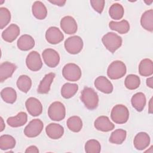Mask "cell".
Instances as JSON below:
<instances>
[{
    "label": "cell",
    "mask_w": 153,
    "mask_h": 153,
    "mask_svg": "<svg viewBox=\"0 0 153 153\" xmlns=\"http://www.w3.org/2000/svg\"><path fill=\"white\" fill-rule=\"evenodd\" d=\"M26 64L29 69L32 71H38L42 67V62L40 54L36 51L29 53L26 59Z\"/></svg>",
    "instance_id": "cell-10"
},
{
    "label": "cell",
    "mask_w": 153,
    "mask_h": 153,
    "mask_svg": "<svg viewBox=\"0 0 153 153\" xmlns=\"http://www.w3.org/2000/svg\"><path fill=\"white\" fill-rule=\"evenodd\" d=\"M78 90V85L75 83L66 82L61 88V94L65 99H70L73 97Z\"/></svg>",
    "instance_id": "cell-28"
},
{
    "label": "cell",
    "mask_w": 153,
    "mask_h": 153,
    "mask_svg": "<svg viewBox=\"0 0 153 153\" xmlns=\"http://www.w3.org/2000/svg\"><path fill=\"white\" fill-rule=\"evenodd\" d=\"M83 45L82 38L77 35L68 38L64 43L65 50L71 54H76L80 53L83 48Z\"/></svg>",
    "instance_id": "cell-7"
},
{
    "label": "cell",
    "mask_w": 153,
    "mask_h": 153,
    "mask_svg": "<svg viewBox=\"0 0 153 153\" xmlns=\"http://www.w3.org/2000/svg\"><path fill=\"white\" fill-rule=\"evenodd\" d=\"M17 45L20 50L28 51L35 46V40L30 35L25 34L18 39Z\"/></svg>",
    "instance_id": "cell-22"
},
{
    "label": "cell",
    "mask_w": 153,
    "mask_h": 153,
    "mask_svg": "<svg viewBox=\"0 0 153 153\" xmlns=\"http://www.w3.org/2000/svg\"><path fill=\"white\" fill-rule=\"evenodd\" d=\"M140 84V78L134 74L128 75L124 80V85L128 90H135L137 88Z\"/></svg>",
    "instance_id": "cell-35"
},
{
    "label": "cell",
    "mask_w": 153,
    "mask_h": 153,
    "mask_svg": "<svg viewBox=\"0 0 153 153\" xmlns=\"http://www.w3.org/2000/svg\"><path fill=\"white\" fill-rule=\"evenodd\" d=\"M127 136V131L123 129L118 128L115 130L111 134L109 142L114 144L121 145L125 140Z\"/></svg>",
    "instance_id": "cell-31"
},
{
    "label": "cell",
    "mask_w": 153,
    "mask_h": 153,
    "mask_svg": "<svg viewBox=\"0 0 153 153\" xmlns=\"http://www.w3.org/2000/svg\"><path fill=\"white\" fill-rule=\"evenodd\" d=\"M94 126L97 130L108 132L115 128V125L110 121L107 116L102 115L97 117L94 123Z\"/></svg>",
    "instance_id": "cell-14"
},
{
    "label": "cell",
    "mask_w": 153,
    "mask_h": 153,
    "mask_svg": "<svg viewBox=\"0 0 153 153\" xmlns=\"http://www.w3.org/2000/svg\"><path fill=\"white\" fill-rule=\"evenodd\" d=\"M1 96L6 103L13 104L17 99V93L12 87H5L1 91Z\"/></svg>",
    "instance_id": "cell-29"
},
{
    "label": "cell",
    "mask_w": 153,
    "mask_h": 153,
    "mask_svg": "<svg viewBox=\"0 0 153 153\" xmlns=\"http://www.w3.org/2000/svg\"><path fill=\"white\" fill-rule=\"evenodd\" d=\"M109 27L112 30L118 32L120 34L127 33L130 30V24L126 20H123L120 22L111 21L109 23Z\"/></svg>",
    "instance_id": "cell-27"
},
{
    "label": "cell",
    "mask_w": 153,
    "mask_h": 153,
    "mask_svg": "<svg viewBox=\"0 0 153 153\" xmlns=\"http://www.w3.org/2000/svg\"><path fill=\"white\" fill-rule=\"evenodd\" d=\"M16 139L9 134H4L0 137V149L1 150L11 149L16 146Z\"/></svg>",
    "instance_id": "cell-33"
},
{
    "label": "cell",
    "mask_w": 153,
    "mask_h": 153,
    "mask_svg": "<svg viewBox=\"0 0 153 153\" xmlns=\"http://www.w3.org/2000/svg\"><path fill=\"white\" fill-rule=\"evenodd\" d=\"M152 2H153V1H152V0L150 1L149 2H148V1H145V3H146L147 5H150V4H151Z\"/></svg>",
    "instance_id": "cell-44"
},
{
    "label": "cell",
    "mask_w": 153,
    "mask_h": 153,
    "mask_svg": "<svg viewBox=\"0 0 153 153\" xmlns=\"http://www.w3.org/2000/svg\"><path fill=\"white\" fill-rule=\"evenodd\" d=\"M127 72L126 66L122 61L115 60L108 66L107 75L111 79H118L123 77Z\"/></svg>",
    "instance_id": "cell-3"
},
{
    "label": "cell",
    "mask_w": 153,
    "mask_h": 153,
    "mask_svg": "<svg viewBox=\"0 0 153 153\" xmlns=\"http://www.w3.org/2000/svg\"><path fill=\"white\" fill-rule=\"evenodd\" d=\"M146 85L148 87H150L151 88H153V81H152V76L146 79Z\"/></svg>",
    "instance_id": "cell-41"
},
{
    "label": "cell",
    "mask_w": 153,
    "mask_h": 153,
    "mask_svg": "<svg viewBox=\"0 0 153 153\" xmlns=\"http://www.w3.org/2000/svg\"><path fill=\"white\" fill-rule=\"evenodd\" d=\"M16 68V65L13 63L9 62L2 63L0 65V81L3 82L7 79L11 77Z\"/></svg>",
    "instance_id": "cell-18"
},
{
    "label": "cell",
    "mask_w": 153,
    "mask_h": 153,
    "mask_svg": "<svg viewBox=\"0 0 153 153\" xmlns=\"http://www.w3.org/2000/svg\"><path fill=\"white\" fill-rule=\"evenodd\" d=\"M48 115L50 118L55 121L63 120L66 116V109L64 105L60 102H54L48 109Z\"/></svg>",
    "instance_id": "cell-5"
},
{
    "label": "cell",
    "mask_w": 153,
    "mask_h": 153,
    "mask_svg": "<svg viewBox=\"0 0 153 153\" xmlns=\"http://www.w3.org/2000/svg\"><path fill=\"white\" fill-rule=\"evenodd\" d=\"M17 88L23 93H27L32 87V80L27 75H20L16 82Z\"/></svg>",
    "instance_id": "cell-32"
},
{
    "label": "cell",
    "mask_w": 153,
    "mask_h": 153,
    "mask_svg": "<svg viewBox=\"0 0 153 153\" xmlns=\"http://www.w3.org/2000/svg\"><path fill=\"white\" fill-rule=\"evenodd\" d=\"M1 119V131H2L4 129V128L5 127V123H4V120H3V118L2 117L0 118Z\"/></svg>",
    "instance_id": "cell-43"
},
{
    "label": "cell",
    "mask_w": 153,
    "mask_h": 153,
    "mask_svg": "<svg viewBox=\"0 0 153 153\" xmlns=\"http://www.w3.org/2000/svg\"><path fill=\"white\" fill-rule=\"evenodd\" d=\"M60 25L63 32L68 35L75 33L78 29L76 20L74 17L69 16L63 17L60 20Z\"/></svg>",
    "instance_id": "cell-12"
},
{
    "label": "cell",
    "mask_w": 153,
    "mask_h": 153,
    "mask_svg": "<svg viewBox=\"0 0 153 153\" xmlns=\"http://www.w3.org/2000/svg\"><path fill=\"white\" fill-rule=\"evenodd\" d=\"M139 73L143 76H149L153 74V63L149 59L142 60L139 65Z\"/></svg>",
    "instance_id": "cell-26"
},
{
    "label": "cell",
    "mask_w": 153,
    "mask_h": 153,
    "mask_svg": "<svg viewBox=\"0 0 153 153\" xmlns=\"http://www.w3.org/2000/svg\"><path fill=\"white\" fill-rule=\"evenodd\" d=\"M111 120L117 124H124L129 118V111L128 108L123 105H115L111 112Z\"/></svg>",
    "instance_id": "cell-4"
},
{
    "label": "cell",
    "mask_w": 153,
    "mask_h": 153,
    "mask_svg": "<svg viewBox=\"0 0 153 153\" xmlns=\"http://www.w3.org/2000/svg\"><path fill=\"white\" fill-rule=\"evenodd\" d=\"M149 108H148V112L149 114H152L153 112V108H152V97L151 98L149 102Z\"/></svg>",
    "instance_id": "cell-42"
},
{
    "label": "cell",
    "mask_w": 153,
    "mask_h": 153,
    "mask_svg": "<svg viewBox=\"0 0 153 153\" xmlns=\"http://www.w3.org/2000/svg\"><path fill=\"white\" fill-rule=\"evenodd\" d=\"M84 148L87 153H99L101 151V145L98 140L90 139L86 142Z\"/></svg>",
    "instance_id": "cell-36"
},
{
    "label": "cell",
    "mask_w": 153,
    "mask_h": 153,
    "mask_svg": "<svg viewBox=\"0 0 153 153\" xmlns=\"http://www.w3.org/2000/svg\"><path fill=\"white\" fill-rule=\"evenodd\" d=\"M44 124L39 119H33L30 121L24 129V134L27 137H35L42 131Z\"/></svg>",
    "instance_id": "cell-8"
},
{
    "label": "cell",
    "mask_w": 153,
    "mask_h": 153,
    "mask_svg": "<svg viewBox=\"0 0 153 153\" xmlns=\"http://www.w3.org/2000/svg\"><path fill=\"white\" fill-rule=\"evenodd\" d=\"M11 13L5 7L0 8V29H4L11 21Z\"/></svg>",
    "instance_id": "cell-37"
},
{
    "label": "cell",
    "mask_w": 153,
    "mask_h": 153,
    "mask_svg": "<svg viewBox=\"0 0 153 153\" xmlns=\"http://www.w3.org/2000/svg\"><path fill=\"white\" fill-rule=\"evenodd\" d=\"M20 27L16 24H11L2 32V38L7 42H13L19 35Z\"/></svg>",
    "instance_id": "cell-16"
},
{
    "label": "cell",
    "mask_w": 153,
    "mask_h": 153,
    "mask_svg": "<svg viewBox=\"0 0 153 153\" xmlns=\"http://www.w3.org/2000/svg\"><path fill=\"white\" fill-rule=\"evenodd\" d=\"M47 135L52 139H59L64 134L63 127L57 123H50L45 128Z\"/></svg>",
    "instance_id": "cell-19"
},
{
    "label": "cell",
    "mask_w": 153,
    "mask_h": 153,
    "mask_svg": "<svg viewBox=\"0 0 153 153\" xmlns=\"http://www.w3.org/2000/svg\"><path fill=\"white\" fill-rule=\"evenodd\" d=\"M32 12L33 16L38 20H43L47 16V10L45 5L41 1L34 2L32 6Z\"/></svg>",
    "instance_id": "cell-23"
},
{
    "label": "cell",
    "mask_w": 153,
    "mask_h": 153,
    "mask_svg": "<svg viewBox=\"0 0 153 153\" xmlns=\"http://www.w3.org/2000/svg\"><path fill=\"white\" fill-rule=\"evenodd\" d=\"M102 41L105 48L112 53L121 47L123 42L121 37L114 32H108L104 35Z\"/></svg>",
    "instance_id": "cell-2"
},
{
    "label": "cell",
    "mask_w": 153,
    "mask_h": 153,
    "mask_svg": "<svg viewBox=\"0 0 153 153\" xmlns=\"http://www.w3.org/2000/svg\"><path fill=\"white\" fill-rule=\"evenodd\" d=\"M95 87L101 92L110 94L113 91V85L111 82L104 76H98L94 82Z\"/></svg>",
    "instance_id": "cell-15"
},
{
    "label": "cell",
    "mask_w": 153,
    "mask_h": 153,
    "mask_svg": "<svg viewBox=\"0 0 153 153\" xmlns=\"http://www.w3.org/2000/svg\"><path fill=\"white\" fill-rule=\"evenodd\" d=\"M55 74L53 72L46 74L42 79L40 81V83L38 87L37 92L39 94H47L50 90L51 84H52L54 78Z\"/></svg>",
    "instance_id": "cell-20"
},
{
    "label": "cell",
    "mask_w": 153,
    "mask_h": 153,
    "mask_svg": "<svg viewBox=\"0 0 153 153\" xmlns=\"http://www.w3.org/2000/svg\"><path fill=\"white\" fill-rule=\"evenodd\" d=\"M49 2L53 4L56 5H57L59 7H62L65 4L66 1H63V0H53V1H49Z\"/></svg>",
    "instance_id": "cell-40"
},
{
    "label": "cell",
    "mask_w": 153,
    "mask_h": 153,
    "mask_svg": "<svg viewBox=\"0 0 153 153\" xmlns=\"http://www.w3.org/2000/svg\"><path fill=\"white\" fill-rule=\"evenodd\" d=\"M150 141V137L148 133L145 132H139L134 138V146L137 150H143L149 145Z\"/></svg>",
    "instance_id": "cell-17"
},
{
    "label": "cell",
    "mask_w": 153,
    "mask_h": 153,
    "mask_svg": "<svg viewBox=\"0 0 153 153\" xmlns=\"http://www.w3.org/2000/svg\"><path fill=\"white\" fill-rule=\"evenodd\" d=\"M62 75L69 81H76L81 78L82 72L80 68L76 64L69 63L63 68Z\"/></svg>",
    "instance_id": "cell-6"
},
{
    "label": "cell",
    "mask_w": 153,
    "mask_h": 153,
    "mask_svg": "<svg viewBox=\"0 0 153 153\" xmlns=\"http://www.w3.org/2000/svg\"><path fill=\"white\" fill-rule=\"evenodd\" d=\"M68 128L73 132H79L82 127V121L78 116H72L66 121Z\"/></svg>",
    "instance_id": "cell-30"
},
{
    "label": "cell",
    "mask_w": 153,
    "mask_h": 153,
    "mask_svg": "<svg viewBox=\"0 0 153 153\" xmlns=\"http://www.w3.org/2000/svg\"><path fill=\"white\" fill-rule=\"evenodd\" d=\"M80 99L88 109L93 110L98 106L99 96L92 88L85 87L81 91Z\"/></svg>",
    "instance_id": "cell-1"
},
{
    "label": "cell",
    "mask_w": 153,
    "mask_h": 153,
    "mask_svg": "<svg viewBox=\"0 0 153 153\" xmlns=\"http://www.w3.org/2000/svg\"><path fill=\"white\" fill-rule=\"evenodd\" d=\"M146 102L145 95L142 92L134 94L131 99V103L133 107L138 112H141L143 110L146 105Z\"/></svg>",
    "instance_id": "cell-25"
},
{
    "label": "cell",
    "mask_w": 153,
    "mask_h": 153,
    "mask_svg": "<svg viewBox=\"0 0 153 153\" xmlns=\"http://www.w3.org/2000/svg\"><path fill=\"white\" fill-rule=\"evenodd\" d=\"M25 152H36V153H38L39 152V149L38 148L35 146V145H32V146H29L28 148H26V151H25Z\"/></svg>",
    "instance_id": "cell-39"
},
{
    "label": "cell",
    "mask_w": 153,
    "mask_h": 153,
    "mask_svg": "<svg viewBox=\"0 0 153 153\" xmlns=\"http://www.w3.org/2000/svg\"><path fill=\"white\" fill-rule=\"evenodd\" d=\"M27 121V115L25 112H20L14 117H10L7 120V123L10 127H19L25 125Z\"/></svg>",
    "instance_id": "cell-21"
},
{
    "label": "cell",
    "mask_w": 153,
    "mask_h": 153,
    "mask_svg": "<svg viewBox=\"0 0 153 153\" xmlns=\"http://www.w3.org/2000/svg\"><path fill=\"white\" fill-rule=\"evenodd\" d=\"M44 63L50 68L56 67L60 62L59 54L54 49L47 48L42 53Z\"/></svg>",
    "instance_id": "cell-9"
},
{
    "label": "cell",
    "mask_w": 153,
    "mask_h": 153,
    "mask_svg": "<svg viewBox=\"0 0 153 153\" xmlns=\"http://www.w3.org/2000/svg\"><path fill=\"white\" fill-rule=\"evenodd\" d=\"M25 106L29 114L33 117H37L42 114V103L35 97H30L28 98L25 102Z\"/></svg>",
    "instance_id": "cell-11"
},
{
    "label": "cell",
    "mask_w": 153,
    "mask_h": 153,
    "mask_svg": "<svg viewBox=\"0 0 153 153\" xmlns=\"http://www.w3.org/2000/svg\"><path fill=\"white\" fill-rule=\"evenodd\" d=\"M105 1L104 0H91L90 4L93 8L98 13L101 14L105 7Z\"/></svg>",
    "instance_id": "cell-38"
},
{
    "label": "cell",
    "mask_w": 153,
    "mask_h": 153,
    "mask_svg": "<svg viewBox=\"0 0 153 153\" xmlns=\"http://www.w3.org/2000/svg\"><path fill=\"white\" fill-rule=\"evenodd\" d=\"M45 39L51 44H57L63 40L64 35L58 27L51 26L46 30Z\"/></svg>",
    "instance_id": "cell-13"
},
{
    "label": "cell",
    "mask_w": 153,
    "mask_h": 153,
    "mask_svg": "<svg viewBox=\"0 0 153 153\" xmlns=\"http://www.w3.org/2000/svg\"><path fill=\"white\" fill-rule=\"evenodd\" d=\"M124 14V10L122 5L118 3L113 4L109 8V14L114 20L121 19Z\"/></svg>",
    "instance_id": "cell-34"
},
{
    "label": "cell",
    "mask_w": 153,
    "mask_h": 153,
    "mask_svg": "<svg viewBox=\"0 0 153 153\" xmlns=\"http://www.w3.org/2000/svg\"><path fill=\"white\" fill-rule=\"evenodd\" d=\"M142 27L149 32L153 31V10L150 9L145 11L140 18Z\"/></svg>",
    "instance_id": "cell-24"
}]
</instances>
